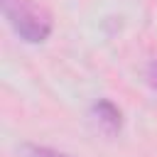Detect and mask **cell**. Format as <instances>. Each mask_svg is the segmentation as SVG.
<instances>
[{"instance_id": "cell-2", "label": "cell", "mask_w": 157, "mask_h": 157, "mask_svg": "<svg viewBox=\"0 0 157 157\" xmlns=\"http://www.w3.org/2000/svg\"><path fill=\"white\" fill-rule=\"evenodd\" d=\"M91 115H93V120L98 123V128H101L103 132H108V135H115V132L120 130V125H123L120 108H118L113 101H108V98H101L98 103H93Z\"/></svg>"}, {"instance_id": "cell-1", "label": "cell", "mask_w": 157, "mask_h": 157, "mask_svg": "<svg viewBox=\"0 0 157 157\" xmlns=\"http://www.w3.org/2000/svg\"><path fill=\"white\" fill-rule=\"evenodd\" d=\"M2 15L15 34L29 44H39L52 34V15L34 0H0Z\"/></svg>"}, {"instance_id": "cell-4", "label": "cell", "mask_w": 157, "mask_h": 157, "mask_svg": "<svg viewBox=\"0 0 157 157\" xmlns=\"http://www.w3.org/2000/svg\"><path fill=\"white\" fill-rule=\"evenodd\" d=\"M150 81H152V86L157 88V59L150 64Z\"/></svg>"}, {"instance_id": "cell-3", "label": "cell", "mask_w": 157, "mask_h": 157, "mask_svg": "<svg viewBox=\"0 0 157 157\" xmlns=\"http://www.w3.org/2000/svg\"><path fill=\"white\" fill-rule=\"evenodd\" d=\"M22 155L25 157H71L66 152H59V150H52V147H39V145H25Z\"/></svg>"}]
</instances>
